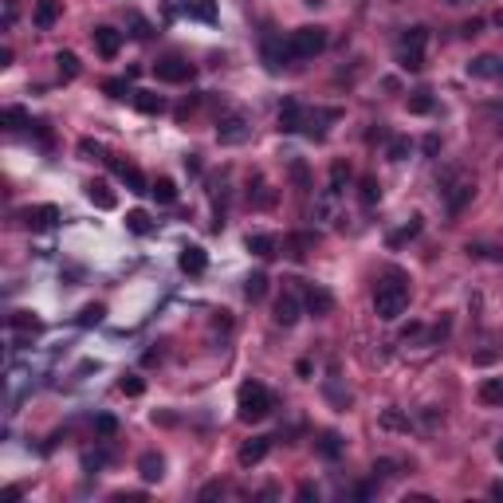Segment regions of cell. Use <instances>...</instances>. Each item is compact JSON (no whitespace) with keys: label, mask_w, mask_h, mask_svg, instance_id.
<instances>
[{"label":"cell","mask_w":503,"mask_h":503,"mask_svg":"<svg viewBox=\"0 0 503 503\" xmlns=\"http://www.w3.org/2000/svg\"><path fill=\"white\" fill-rule=\"evenodd\" d=\"M272 393H267V385L260 382H244L236 393V417L244 421V425H256V421H264L267 413H272Z\"/></svg>","instance_id":"1"},{"label":"cell","mask_w":503,"mask_h":503,"mask_svg":"<svg viewBox=\"0 0 503 503\" xmlns=\"http://www.w3.org/2000/svg\"><path fill=\"white\" fill-rule=\"evenodd\" d=\"M405 307H409V287H405V283H377V291H374L377 319L393 323V319L405 315Z\"/></svg>","instance_id":"2"},{"label":"cell","mask_w":503,"mask_h":503,"mask_svg":"<svg viewBox=\"0 0 503 503\" xmlns=\"http://www.w3.org/2000/svg\"><path fill=\"white\" fill-rule=\"evenodd\" d=\"M216 138H221V145H244L248 138H252V118H248L244 111H228L216 118Z\"/></svg>","instance_id":"3"},{"label":"cell","mask_w":503,"mask_h":503,"mask_svg":"<svg viewBox=\"0 0 503 503\" xmlns=\"http://www.w3.org/2000/svg\"><path fill=\"white\" fill-rule=\"evenodd\" d=\"M287 43H291V55H295V60H311V55H319L326 48V28H319V24L295 28Z\"/></svg>","instance_id":"4"},{"label":"cell","mask_w":503,"mask_h":503,"mask_svg":"<svg viewBox=\"0 0 503 503\" xmlns=\"http://www.w3.org/2000/svg\"><path fill=\"white\" fill-rule=\"evenodd\" d=\"M441 193H444V201H448V213H452V216H460V213H464V205H468L472 197H476V181L456 177L452 185H444Z\"/></svg>","instance_id":"5"},{"label":"cell","mask_w":503,"mask_h":503,"mask_svg":"<svg viewBox=\"0 0 503 503\" xmlns=\"http://www.w3.org/2000/svg\"><path fill=\"white\" fill-rule=\"evenodd\" d=\"M154 75L162 79V83H189V79H193V63L170 55V60H157L154 63Z\"/></svg>","instance_id":"6"},{"label":"cell","mask_w":503,"mask_h":503,"mask_svg":"<svg viewBox=\"0 0 503 503\" xmlns=\"http://www.w3.org/2000/svg\"><path fill=\"white\" fill-rule=\"evenodd\" d=\"M303 307H307V315L323 319L334 311V295L326 287H319V283H307V291H303Z\"/></svg>","instance_id":"7"},{"label":"cell","mask_w":503,"mask_h":503,"mask_svg":"<svg viewBox=\"0 0 503 503\" xmlns=\"http://www.w3.org/2000/svg\"><path fill=\"white\" fill-rule=\"evenodd\" d=\"M299 315H303V299H299L295 291H283V295L275 299V323H280V326H295Z\"/></svg>","instance_id":"8"},{"label":"cell","mask_w":503,"mask_h":503,"mask_svg":"<svg viewBox=\"0 0 503 503\" xmlns=\"http://www.w3.org/2000/svg\"><path fill=\"white\" fill-rule=\"evenodd\" d=\"M342 111H307L303 114V134L315 138V142H323L326 138V122H338Z\"/></svg>","instance_id":"9"},{"label":"cell","mask_w":503,"mask_h":503,"mask_svg":"<svg viewBox=\"0 0 503 503\" xmlns=\"http://www.w3.org/2000/svg\"><path fill=\"white\" fill-rule=\"evenodd\" d=\"M106 162H111V170L118 173V181L130 189V193H150V185H145V177H142V170H138V165L118 162V157H106Z\"/></svg>","instance_id":"10"},{"label":"cell","mask_w":503,"mask_h":503,"mask_svg":"<svg viewBox=\"0 0 503 503\" xmlns=\"http://www.w3.org/2000/svg\"><path fill=\"white\" fill-rule=\"evenodd\" d=\"M287 60H295V55H291V43H283L280 35H267V40H264V63H267V71L287 67Z\"/></svg>","instance_id":"11"},{"label":"cell","mask_w":503,"mask_h":503,"mask_svg":"<svg viewBox=\"0 0 503 503\" xmlns=\"http://www.w3.org/2000/svg\"><path fill=\"white\" fill-rule=\"evenodd\" d=\"M91 40H94V48H99V55L103 60H114V55L122 52V32H114V28H94L91 32Z\"/></svg>","instance_id":"12"},{"label":"cell","mask_w":503,"mask_h":503,"mask_svg":"<svg viewBox=\"0 0 503 503\" xmlns=\"http://www.w3.org/2000/svg\"><path fill=\"white\" fill-rule=\"evenodd\" d=\"M177 267L185 275H201L209 267V252H205V248H197V244H185V248H181V256H177Z\"/></svg>","instance_id":"13"},{"label":"cell","mask_w":503,"mask_h":503,"mask_svg":"<svg viewBox=\"0 0 503 503\" xmlns=\"http://www.w3.org/2000/svg\"><path fill=\"white\" fill-rule=\"evenodd\" d=\"M303 114H307V106H303V103L283 99V106H280V130H283V134H299V130H303Z\"/></svg>","instance_id":"14"},{"label":"cell","mask_w":503,"mask_h":503,"mask_svg":"<svg viewBox=\"0 0 503 503\" xmlns=\"http://www.w3.org/2000/svg\"><path fill=\"white\" fill-rule=\"evenodd\" d=\"M55 221H60V209H55V205H35V209H24V224H28L32 232L52 228Z\"/></svg>","instance_id":"15"},{"label":"cell","mask_w":503,"mask_h":503,"mask_svg":"<svg viewBox=\"0 0 503 503\" xmlns=\"http://www.w3.org/2000/svg\"><path fill=\"white\" fill-rule=\"evenodd\" d=\"M138 476H142L145 484H157V480L165 476V460H162V452H142V460H138Z\"/></svg>","instance_id":"16"},{"label":"cell","mask_w":503,"mask_h":503,"mask_svg":"<svg viewBox=\"0 0 503 503\" xmlns=\"http://www.w3.org/2000/svg\"><path fill=\"white\" fill-rule=\"evenodd\" d=\"M468 75L472 79H495V75H503V60L499 55H476V60L468 63Z\"/></svg>","instance_id":"17"},{"label":"cell","mask_w":503,"mask_h":503,"mask_svg":"<svg viewBox=\"0 0 503 503\" xmlns=\"http://www.w3.org/2000/svg\"><path fill=\"white\" fill-rule=\"evenodd\" d=\"M267 448H272V436H252V441L240 448V464L244 468H252V464H260L267 456Z\"/></svg>","instance_id":"18"},{"label":"cell","mask_w":503,"mask_h":503,"mask_svg":"<svg viewBox=\"0 0 503 503\" xmlns=\"http://www.w3.org/2000/svg\"><path fill=\"white\" fill-rule=\"evenodd\" d=\"M244 248L252 252V256H260V260H272L275 252H280V240L267 236V232H256V236H248V240H244Z\"/></svg>","instance_id":"19"},{"label":"cell","mask_w":503,"mask_h":503,"mask_svg":"<svg viewBox=\"0 0 503 503\" xmlns=\"http://www.w3.org/2000/svg\"><path fill=\"white\" fill-rule=\"evenodd\" d=\"M87 197H91V205L103 209V213H111V209L118 205V197L111 193V185H106V181H91V185H87Z\"/></svg>","instance_id":"20"},{"label":"cell","mask_w":503,"mask_h":503,"mask_svg":"<svg viewBox=\"0 0 503 503\" xmlns=\"http://www.w3.org/2000/svg\"><path fill=\"white\" fill-rule=\"evenodd\" d=\"M55 20H60V0H40L32 12V24L40 32H48V28H55Z\"/></svg>","instance_id":"21"},{"label":"cell","mask_w":503,"mask_h":503,"mask_svg":"<svg viewBox=\"0 0 503 503\" xmlns=\"http://www.w3.org/2000/svg\"><path fill=\"white\" fill-rule=\"evenodd\" d=\"M315 244H319V232H295V236H287V256L303 260L307 252H315Z\"/></svg>","instance_id":"22"},{"label":"cell","mask_w":503,"mask_h":503,"mask_svg":"<svg viewBox=\"0 0 503 503\" xmlns=\"http://www.w3.org/2000/svg\"><path fill=\"white\" fill-rule=\"evenodd\" d=\"M338 197L342 193H334V189L326 185V193L315 201V216H319V221H338Z\"/></svg>","instance_id":"23"},{"label":"cell","mask_w":503,"mask_h":503,"mask_svg":"<svg viewBox=\"0 0 503 503\" xmlns=\"http://www.w3.org/2000/svg\"><path fill=\"white\" fill-rule=\"evenodd\" d=\"M425 43H429V28L413 24V28H405V35H401V52H425Z\"/></svg>","instance_id":"24"},{"label":"cell","mask_w":503,"mask_h":503,"mask_svg":"<svg viewBox=\"0 0 503 503\" xmlns=\"http://www.w3.org/2000/svg\"><path fill=\"white\" fill-rule=\"evenodd\" d=\"M134 106L142 114H162L165 111V99H162V94H154V91H134Z\"/></svg>","instance_id":"25"},{"label":"cell","mask_w":503,"mask_h":503,"mask_svg":"<svg viewBox=\"0 0 503 503\" xmlns=\"http://www.w3.org/2000/svg\"><path fill=\"white\" fill-rule=\"evenodd\" d=\"M126 228L134 232V236H150V232H154V221H150L145 209H130V213H126Z\"/></svg>","instance_id":"26"},{"label":"cell","mask_w":503,"mask_h":503,"mask_svg":"<svg viewBox=\"0 0 503 503\" xmlns=\"http://www.w3.org/2000/svg\"><path fill=\"white\" fill-rule=\"evenodd\" d=\"M480 401L484 405H503V377H484L480 382Z\"/></svg>","instance_id":"27"},{"label":"cell","mask_w":503,"mask_h":503,"mask_svg":"<svg viewBox=\"0 0 503 503\" xmlns=\"http://www.w3.org/2000/svg\"><path fill=\"white\" fill-rule=\"evenodd\" d=\"M377 197H382V185H377L374 173H366V177H362V185H358V201H362L366 209H374V205H377Z\"/></svg>","instance_id":"28"},{"label":"cell","mask_w":503,"mask_h":503,"mask_svg":"<svg viewBox=\"0 0 503 503\" xmlns=\"http://www.w3.org/2000/svg\"><path fill=\"white\" fill-rule=\"evenodd\" d=\"M319 452H323L326 460H338L342 456V436L334 433V429H326V433L319 436Z\"/></svg>","instance_id":"29"},{"label":"cell","mask_w":503,"mask_h":503,"mask_svg":"<svg viewBox=\"0 0 503 503\" xmlns=\"http://www.w3.org/2000/svg\"><path fill=\"white\" fill-rule=\"evenodd\" d=\"M244 295L252 299V303H256V299H264V295H267V275H264V272H252V275H248V280H244Z\"/></svg>","instance_id":"30"},{"label":"cell","mask_w":503,"mask_h":503,"mask_svg":"<svg viewBox=\"0 0 503 503\" xmlns=\"http://www.w3.org/2000/svg\"><path fill=\"white\" fill-rule=\"evenodd\" d=\"M0 122H4V130H20V126H32V122H28V111H24V106H4V114H0Z\"/></svg>","instance_id":"31"},{"label":"cell","mask_w":503,"mask_h":503,"mask_svg":"<svg viewBox=\"0 0 503 503\" xmlns=\"http://www.w3.org/2000/svg\"><path fill=\"white\" fill-rule=\"evenodd\" d=\"M103 319H106V307H103V303H87V307L79 311L75 323H79V326H99Z\"/></svg>","instance_id":"32"},{"label":"cell","mask_w":503,"mask_h":503,"mask_svg":"<svg viewBox=\"0 0 503 503\" xmlns=\"http://www.w3.org/2000/svg\"><path fill=\"white\" fill-rule=\"evenodd\" d=\"M150 193H154L162 205H173V201H177V185H173L170 177H157L154 185H150Z\"/></svg>","instance_id":"33"},{"label":"cell","mask_w":503,"mask_h":503,"mask_svg":"<svg viewBox=\"0 0 503 503\" xmlns=\"http://www.w3.org/2000/svg\"><path fill=\"white\" fill-rule=\"evenodd\" d=\"M9 326H12V331H40L43 323L32 315V311H12V315H9Z\"/></svg>","instance_id":"34"},{"label":"cell","mask_w":503,"mask_h":503,"mask_svg":"<svg viewBox=\"0 0 503 503\" xmlns=\"http://www.w3.org/2000/svg\"><path fill=\"white\" fill-rule=\"evenodd\" d=\"M382 429H393V433H409V417L401 409H385L382 413Z\"/></svg>","instance_id":"35"},{"label":"cell","mask_w":503,"mask_h":503,"mask_svg":"<svg viewBox=\"0 0 503 503\" xmlns=\"http://www.w3.org/2000/svg\"><path fill=\"white\" fill-rule=\"evenodd\" d=\"M55 67H60L63 79H75L79 75V55L75 52H60V55H55Z\"/></svg>","instance_id":"36"},{"label":"cell","mask_w":503,"mask_h":503,"mask_svg":"<svg viewBox=\"0 0 503 503\" xmlns=\"http://www.w3.org/2000/svg\"><path fill=\"white\" fill-rule=\"evenodd\" d=\"M189 16L213 24V20H216V4H213V0H193V4H189Z\"/></svg>","instance_id":"37"},{"label":"cell","mask_w":503,"mask_h":503,"mask_svg":"<svg viewBox=\"0 0 503 503\" xmlns=\"http://www.w3.org/2000/svg\"><path fill=\"white\" fill-rule=\"evenodd\" d=\"M417 232H421V216H413V221L405 224V228H397V232L389 236V248H401L405 240H413V236H417Z\"/></svg>","instance_id":"38"},{"label":"cell","mask_w":503,"mask_h":503,"mask_svg":"<svg viewBox=\"0 0 503 503\" xmlns=\"http://www.w3.org/2000/svg\"><path fill=\"white\" fill-rule=\"evenodd\" d=\"M409 111L413 114H429V111H433V94H429V91H413L409 94Z\"/></svg>","instance_id":"39"},{"label":"cell","mask_w":503,"mask_h":503,"mask_svg":"<svg viewBox=\"0 0 503 503\" xmlns=\"http://www.w3.org/2000/svg\"><path fill=\"white\" fill-rule=\"evenodd\" d=\"M468 256H476V260H503V248H495V244H468Z\"/></svg>","instance_id":"40"},{"label":"cell","mask_w":503,"mask_h":503,"mask_svg":"<svg viewBox=\"0 0 503 503\" xmlns=\"http://www.w3.org/2000/svg\"><path fill=\"white\" fill-rule=\"evenodd\" d=\"M103 94H111V99H126V94H130V75L126 79H106Z\"/></svg>","instance_id":"41"},{"label":"cell","mask_w":503,"mask_h":503,"mask_svg":"<svg viewBox=\"0 0 503 503\" xmlns=\"http://www.w3.org/2000/svg\"><path fill=\"white\" fill-rule=\"evenodd\" d=\"M118 389L126 393V397H142V393H145V382H142L138 374H126V377L118 382Z\"/></svg>","instance_id":"42"},{"label":"cell","mask_w":503,"mask_h":503,"mask_svg":"<svg viewBox=\"0 0 503 503\" xmlns=\"http://www.w3.org/2000/svg\"><path fill=\"white\" fill-rule=\"evenodd\" d=\"M346 181H350V165L346 162H334L331 165V189H334V193H342V185H346Z\"/></svg>","instance_id":"43"},{"label":"cell","mask_w":503,"mask_h":503,"mask_svg":"<svg viewBox=\"0 0 503 503\" xmlns=\"http://www.w3.org/2000/svg\"><path fill=\"white\" fill-rule=\"evenodd\" d=\"M397 60L405 71H425V52H397Z\"/></svg>","instance_id":"44"},{"label":"cell","mask_w":503,"mask_h":503,"mask_svg":"<svg viewBox=\"0 0 503 503\" xmlns=\"http://www.w3.org/2000/svg\"><path fill=\"white\" fill-rule=\"evenodd\" d=\"M409 150H413L409 138H393V142H389V162H405V157H409Z\"/></svg>","instance_id":"45"},{"label":"cell","mask_w":503,"mask_h":503,"mask_svg":"<svg viewBox=\"0 0 503 503\" xmlns=\"http://www.w3.org/2000/svg\"><path fill=\"white\" fill-rule=\"evenodd\" d=\"M130 28H134V35H138V40H150V35H154V24H150V20H142V16H138V12H130Z\"/></svg>","instance_id":"46"},{"label":"cell","mask_w":503,"mask_h":503,"mask_svg":"<svg viewBox=\"0 0 503 503\" xmlns=\"http://www.w3.org/2000/svg\"><path fill=\"white\" fill-rule=\"evenodd\" d=\"M94 433H99V436H114V433H118V417H111V413L94 417Z\"/></svg>","instance_id":"47"},{"label":"cell","mask_w":503,"mask_h":503,"mask_svg":"<svg viewBox=\"0 0 503 503\" xmlns=\"http://www.w3.org/2000/svg\"><path fill=\"white\" fill-rule=\"evenodd\" d=\"M291 177H295L299 193H307V189H311V177H307V165H303V162H291Z\"/></svg>","instance_id":"48"},{"label":"cell","mask_w":503,"mask_h":503,"mask_svg":"<svg viewBox=\"0 0 503 503\" xmlns=\"http://www.w3.org/2000/svg\"><path fill=\"white\" fill-rule=\"evenodd\" d=\"M106 460H111L106 452H83V468H87V472H99Z\"/></svg>","instance_id":"49"},{"label":"cell","mask_w":503,"mask_h":503,"mask_svg":"<svg viewBox=\"0 0 503 503\" xmlns=\"http://www.w3.org/2000/svg\"><path fill=\"white\" fill-rule=\"evenodd\" d=\"M252 205H256V209H272V205H275V193H272L267 185H260V193L252 197Z\"/></svg>","instance_id":"50"},{"label":"cell","mask_w":503,"mask_h":503,"mask_svg":"<svg viewBox=\"0 0 503 503\" xmlns=\"http://www.w3.org/2000/svg\"><path fill=\"white\" fill-rule=\"evenodd\" d=\"M79 154H87V157H103V145L91 142V138H83V142H79Z\"/></svg>","instance_id":"51"},{"label":"cell","mask_w":503,"mask_h":503,"mask_svg":"<svg viewBox=\"0 0 503 503\" xmlns=\"http://www.w3.org/2000/svg\"><path fill=\"white\" fill-rule=\"evenodd\" d=\"M374 476H382V480L397 476V464H393V460H377V464H374Z\"/></svg>","instance_id":"52"},{"label":"cell","mask_w":503,"mask_h":503,"mask_svg":"<svg viewBox=\"0 0 503 503\" xmlns=\"http://www.w3.org/2000/svg\"><path fill=\"white\" fill-rule=\"evenodd\" d=\"M221 492H224V484H221V480H213V484H205V487H201V499H216Z\"/></svg>","instance_id":"53"},{"label":"cell","mask_w":503,"mask_h":503,"mask_svg":"<svg viewBox=\"0 0 503 503\" xmlns=\"http://www.w3.org/2000/svg\"><path fill=\"white\" fill-rule=\"evenodd\" d=\"M421 145H425V154H429V157H436V154H441V138H436V134H429Z\"/></svg>","instance_id":"54"},{"label":"cell","mask_w":503,"mask_h":503,"mask_svg":"<svg viewBox=\"0 0 503 503\" xmlns=\"http://www.w3.org/2000/svg\"><path fill=\"white\" fill-rule=\"evenodd\" d=\"M299 499H319V487H311V484H299Z\"/></svg>","instance_id":"55"},{"label":"cell","mask_w":503,"mask_h":503,"mask_svg":"<svg viewBox=\"0 0 503 503\" xmlns=\"http://www.w3.org/2000/svg\"><path fill=\"white\" fill-rule=\"evenodd\" d=\"M480 28H484V24H480V20H468V24H460V35H476Z\"/></svg>","instance_id":"56"},{"label":"cell","mask_w":503,"mask_h":503,"mask_svg":"<svg viewBox=\"0 0 503 503\" xmlns=\"http://www.w3.org/2000/svg\"><path fill=\"white\" fill-rule=\"evenodd\" d=\"M193 106H197V99H185V103L177 106V118H189V111H193Z\"/></svg>","instance_id":"57"},{"label":"cell","mask_w":503,"mask_h":503,"mask_svg":"<svg viewBox=\"0 0 503 503\" xmlns=\"http://www.w3.org/2000/svg\"><path fill=\"white\" fill-rule=\"evenodd\" d=\"M295 370H299V377H311V362H307V358H299Z\"/></svg>","instance_id":"58"},{"label":"cell","mask_w":503,"mask_h":503,"mask_svg":"<svg viewBox=\"0 0 503 503\" xmlns=\"http://www.w3.org/2000/svg\"><path fill=\"white\" fill-rule=\"evenodd\" d=\"M413 334H421V323H409L405 331H401V338H413Z\"/></svg>","instance_id":"59"},{"label":"cell","mask_w":503,"mask_h":503,"mask_svg":"<svg viewBox=\"0 0 503 503\" xmlns=\"http://www.w3.org/2000/svg\"><path fill=\"white\" fill-rule=\"evenodd\" d=\"M492 24H499V28H503V9H499V12H495V16H492Z\"/></svg>","instance_id":"60"},{"label":"cell","mask_w":503,"mask_h":503,"mask_svg":"<svg viewBox=\"0 0 503 503\" xmlns=\"http://www.w3.org/2000/svg\"><path fill=\"white\" fill-rule=\"evenodd\" d=\"M495 456H499V460H503V441H499V444H495Z\"/></svg>","instance_id":"61"},{"label":"cell","mask_w":503,"mask_h":503,"mask_svg":"<svg viewBox=\"0 0 503 503\" xmlns=\"http://www.w3.org/2000/svg\"><path fill=\"white\" fill-rule=\"evenodd\" d=\"M303 4H311V9H315V4H323V0H303Z\"/></svg>","instance_id":"62"},{"label":"cell","mask_w":503,"mask_h":503,"mask_svg":"<svg viewBox=\"0 0 503 503\" xmlns=\"http://www.w3.org/2000/svg\"><path fill=\"white\" fill-rule=\"evenodd\" d=\"M448 4H464V0H448Z\"/></svg>","instance_id":"63"}]
</instances>
